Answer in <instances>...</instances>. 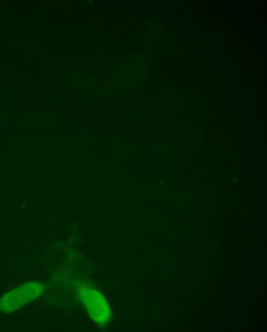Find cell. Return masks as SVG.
<instances>
[{
	"label": "cell",
	"instance_id": "obj_1",
	"mask_svg": "<svg viewBox=\"0 0 267 332\" xmlns=\"http://www.w3.org/2000/svg\"><path fill=\"white\" fill-rule=\"evenodd\" d=\"M44 285L38 282L26 283L16 289L5 294L0 299V311L10 313L31 301L43 293Z\"/></svg>",
	"mask_w": 267,
	"mask_h": 332
},
{
	"label": "cell",
	"instance_id": "obj_2",
	"mask_svg": "<svg viewBox=\"0 0 267 332\" xmlns=\"http://www.w3.org/2000/svg\"><path fill=\"white\" fill-rule=\"evenodd\" d=\"M81 300L86 308L90 318L99 325H104L111 318V311L103 295L97 291L82 289Z\"/></svg>",
	"mask_w": 267,
	"mask_h": 332
}]
</instances>
